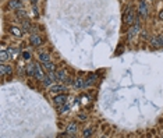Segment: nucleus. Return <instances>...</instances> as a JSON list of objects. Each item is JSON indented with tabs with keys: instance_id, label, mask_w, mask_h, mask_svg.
Listing matches in <instances>:
<instances>
[{
	"instance_id": "nucleus-1",
	"label": "nucleus",
	"mask_w": 163,
	"mask_h": 138,
	"mask_svg": "<svg viewBox=\"0 0 163 138\" xmlns=\"http://www.w3.org/2000/svg\"><path fill=\"white\" fill-rule=\"evenodd\" d=\"M124 23L127 25H132V24H137L138 23V18L135 15V11L131 9V7H127L126 13H124Z\"/></svg>"
},
{
	"instance_id": "nucleus-2",
	"label": "nucleus",
	"mask_w": 163,
	"mask_h": 138,
	"mask_svg": "<svg viewBox=\"0 0 163 138\" xmlns=\"http://www.w3.org/2000/svg\"><path fill=\"white\" fill-rule=\"evenodd\" d=\"M35 77H36L38 80H41V81H45L48 77H46V74L43 73L42 70V66H39L38 63H35Z\"/></svg>"
},
{
	"instance_id": "nucleus-3",
	"label": "nucleus",
	"mask_w": 163,
	"mask_h": 138,
	"mask_svg": "<svg viewBox=\"0 0 163 138\" xmlns=\"http://www.w3.org/2000/svg\"><path fill=\"white\" fill-rule=\"evenodd\" d=\"M151 46L153 49H159V48H163V37L157 35V37H153L151 41Z\"/></svg>"
},
{
	"instance_id": "nucleus-4",
	"label": "nucleus",
	"mask_w": 163,
	"mask_h": 138,
	"mask_svg": "<svg viewBox=\"0 0 163 138\" xmlns=\"http://www.w3.org/2000/svg\"><path fill=\"white\" fill-rule=\"evenodd\" d=\"M53 101H54V105H56V106L59 107V106H62V105H64L66 102H67V96H66L64 93H60V95H56V96H54Z\"/></svg>"
},
{
	"instance_id": "nucleus-5",
	"label": "nucleus",
	"mask_w": 163,
	"mask_h": 138,
	"mask_svg": "<svg viewBox=\"0 0 163 138\" xmlns=\"http://www.w3.org/2000/svg\"><path fill=\"white\" fill-rule=\"evenodd\" d=\"M11 73H13L11 66H6L4 63H2V66H0V75L4 77L6 74L7 75H11Z\"/></svg>"
},
{
	"instance_id": "nucleus-6",
	"label": "nucleus",
	"mask_w": 163,
	"mask_h": 138,
	"mask_svg": "<svg viewBox=\"0 0 163 138\" xmlns=\"http://www.w3.org/2000/svg\"><path fill=\"white\" fill-rule=\"evenodd\" d=\"M138 13H139L141 15H144V17L148 15V6H146V3L144 0H141L139 4H138Z\"/></svg>"
},
{
	"instance_id": "nucleus-7",
	"label": "nucleus",
	"mask_w": 163,
	"mask_h": 138,
	"mask_svg": "<svg viewBox=\"0 0 163 138\" xmlns=\"http://www.w3.org/2000/svg\"><path fill=\"white\" fill-rule=\"evenodd\" d=\"M7 9H9V10L21 9V2H20V0H10L9 3H7Z\"/></svg>"
},
{
	"instance_id": "nucleus-8",
	"label": "nucleus",
	"mask_w": 163,
	"mask_h": 138,
	"mask_svg": "<svg viewBox=\"0 0 163 138\" xmlns=\"http://www.w3.org/2000/svg\"><path fill=\"white\" fill-rule=\"evenodd\" d=\"M77 130H78V126H77V123H70L67 126V128H66V132H67L68 135H74L77 132Z\"/></svg>"
},
{
	"instance_id": "nucleus-9",
	"label": "nucleus",
	"mask_w": 163,
	"mask_h": 138,
	"mask_svg": "<svg viewBox=\"0 0 163 138\" xmlns=\"http://www.w3.org/2000/svg\"><path fill=\"white\" fill-rule=\"evenodd\" d=\"M54 77H56V80H59V81H66V80H67V73H66L64 70H57L56 73H54Z\"/></svg>"
},
{
	"instance_id": "nucleus-10",
	"label": "nucleus",
	"mask_w": 163,
	"mask_h": 138,
	"mask_svg": "<svg viewBox=\"0 0 163 138\" xmlns=\"http://www.w3.org/2000/svg\"><path fill=\"white\" fill-rule=\"evenodd\" d=\"M138 31H139V25H138V23H137V24H134V25L130 28V31H128V39H131L132 37H135Z\"/></svg>"
},
{
	"instance_id": "nucleus-11",
	"label": "nucleus",
	"mask_w": 163,
	"mask_h": 138,
	"mask_svg": "<svg viewBox=\"0 0 163 138\" xmlns=\"http://www.w3.org/2000/svg\"><path fill=\"white\" fill-rule=\"evenodd\" d=\"M31 43L34 46H41L42 45V38L41 37H38V35H31Z\"/></svg>"
},
{
	"instance_id": "nucleus-12",
	"label": "nucleus",
	"mask_w": 163,
	"mask_h": 138,
	"mask_svg": "<svg viewBox=\"0 0 163 138\" xmlns=\"http://www.w3.org/2000/svg\"><path fill=\"white\" fill-rule=\"evenodd\" d=\"M27 74H28L29 77H35V63L27 66Z\"/></svg>"
},
{
	"instance_id": "nucleus-13",
	"label": "nucleus",
	"mask_w": 163,
	"mask_h": 138,
	"mask_svg": "<svg viewBox=\"0 0 163 138\" xmlns=\"http://www.w3.org/2000/svg\"><path fill=\"white\" fill-rule=\"evenodd\" d=\"M43 67L46 68V70L49 71V73H54V70H56V67H54V64L52 62H46L43 63Z\"/></svg>"
},
{
	"instance_id": "nucleus-14",
	"label": "nucleus",
	"mask_w": 163,
	"mask_h": 138,
	"mask_svg": "<svg viewBox=\"0 0 163 138\" xmlns=\"http://www.w3.org/2000/svg\"><path fill=\"white\" fill-rule=\"evenodd\" d=\"M39 60L42 63H46V62H50V57H49L48 53H45V52H41V53H39Z\"/></svg>"
},
{
	"instance_id": "nucleus-15",
	"label": "nucleus",
	"mask_w": 163,
	"mask_h": 138,
	"mask_svg": "<svg viewBox=\"0 0 163 138\" xmlns=\"http://www.w3.org/2000/svg\"><path fill=\"white\" fill-rule=\"evenodd\" d=\"M74 87H75V88H85V87H87V84H85L84 80L78 78V80H75V81H74Z\"/></svg>"
},
{
	"instance_id": "nucleus-16",
	"label": "nucleus",
	"mask_w": 163,
	"mask_h": 138,
	"mask_svg": "<svg viewBox=\"0 0 163 138\" xmlns=\"http://www.w3.org/2000/svg\"><path fill=\"white\" fill-rule=\"evenodd\" d=\"M66 88L64 87H62V85H52V88H50V91L53 93H57V92H63Z\"/></svg>"
},
{
	"instance_id": "nucleus-17",
	"label": "nucleus",
	"mask_w": 163,
	"mask_h": 138,
	"mask_svg": "<svg viewBox=\"0 0 163 138\" xmlns=\"http://www.w3.org/2000/svg\"><path fill=\"white\" fill-rule=\"evenodd\" d=\"M10 32H11L13 35H15V37H21V35L24 34L23 29H18V28H15V27H11V28H10Z\"/></svg>"
},
{
	"instance_id": "nucleus-18",
	"label": "nucleus",
	"mask_w": 163,
	"mask_h": 138,
	"mask_svg": "<svg viewBox=\"0 0 163 138\" xmlns=\"http://www.w3.org/2000/svg\"><path fill=\"white\" fill-rule=\"evenodd\" d=\"M7 59H10L9 52H7V50H3L2 53H0V62H2V63H4Z\"/></svg>"
},
{
	"instance_id": "nucleus-19",
	"label": "nucleus",
	"mask_w": 163,
	"mask_h": 138,
	"mask_svg": "<svg viewBox=\"0 0 163 138\" xmlns=\"http://www.w3.org/2000/svg\"><path fill=\"white\" fill-rule=\"evenodd\" d=\"M15 11H17V17H20V18H24V20H25L27 18V13H25V10H23V9H18V10H15Z\"/></svg>"
},
{
	"instance_id": "nucleus-20",
	"label": "nucleus",
	"mask_w": 163,
	"mask_h": 138,
	"mask_svg": "<svg viewBox=\"0 0 163 138\" xmlns=\"http://www.w3.org/2000/svg\"><path fill=\"white\" fill-rule=\"evenodd\" d=\"M59 109H60V113H64V112H67L68 109H70V106L68 105H62V106H59Z\"/></svg>"
},
{
	"instance_id": "nucleus-21",
	"label": "nucleus",
	"mask_w": 163,
	"mask_h": 138,
	"mask_svg": "<svg viewBox=\"0 0 163 138\" xmlns=\"http://www.w3.org/2000/svg\"><path fill=\"white\" fill-rule=\"evenodd\" d=\"M91 134H92V130L91 128H88V130H85L84 131V137H88V135H91Z\"/></svg>"
},
{
	"instance_id": "nucleus-22",
	"label": "nucleus",
	"mask_w": 163,
	"mask_h": 138,
	"mask_svg": "<svg viewBox=\"0 0 163 138\" xmlns=\"http://www.w3.org/2000/svg\"><path fill=\"white\" fill-rule=\"evenodd\" d=\"M24 59H29V53H27L25 52V53H24Z\"/></svg>"
},
{
	"instance_id": "nucleus-23",
	"label": "nucleus",
	"mask_w": 163,
	"mask_h": 138,
	"mask_svg": "<svg viewBox=\"0 0 163 138\" xmlns=\"http://www.w3.org/2000/svg\"><path fill=\"white\" fill-rule=\"evenodd\" d=\"M159 18H160V20H163V11L159 13Z\"/></svg>"
},
{
	"instance_id": "nucleus-24",
	"label": "nucleus",
	"mask_w": 163,
	"mask_h": 138,
	"mask_svg": "<svg viewBox=\"0 0 163 138\" xmlns=\"http://www.w3.org/2000/svg\"><path fill=\"white\" fill-rule=\"evenodd\" d=\"M151 2H153V0H151Z\"/></svg>"
}]
</instances>
